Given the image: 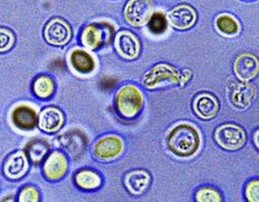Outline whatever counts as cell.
Masks as SVG:
<instances>
[{
  "mask_svg": "<svg viewBox=\"0 0 259 202\" xmlns=\"http://www.w3.org/2000/svg\"><path fill=\"white\" fill-rule=\"evenodd\" d=\"M201 135L192 124L180 123L169 130L166 146L176 157L190 158L196 155L201 148Z\"/></svg>",
  "mask_w": 259,
  "mask_h": 202,
  "instance_id": "obj_1",
  "label": "cell"
},
{
  "mask_svg": "<svg viewBox=\"0 0 259 202\" xmlns=\"http://www.w3.org/2000/svg\"><path fill=\"white\" fill-rule=\"evenodd\" d=\"M144 105L143 94L137 86L127 84L116 93L115 108L119 114L125 118L138 116Z\"/></svg>",
  "mask_w": 259,
  "mask_h": 202,
  "instance_id": "obj_2",
  "label": "cell"
},
{
  "mask_svg": "<svg viewBox=\"0 0 259 202\" xmlns=\"http://www.w3.org/2000/svg\"><path fill=\"white\" fill-rule=\"evenodd\" d=\"M114 27L107 21L92 22L84 27L81 33V42L88 49L96 50L111 42Z\"/></svg>",
  "mask_w": 259,
  "mask_h": 202,
  "instance_id": "obj_3",
  "label": "cell"
},
{
  "mask_svg": "<svg viewBox=\"0 0 259 202\" xmlns=\"http://www.w3.org/2000/svg\"><path fill=\"white\" fill-rule=\"evenodd\" d=\"M143 84L148 88L162 85H182V73L167 63H158L143 76Z\"/></svg>",
  "mask_w": 259,
  "mask_h": 202,
  "instance_id": "obj_4",
  "label": "cell"
},
{
  "mask_svg": "<svg viewBox=\"0 0 259 202\" xmlns=\"http://www.w3.org/2000/svg\"><path fill=\"white\" fill-rule=\"evenodd\" d=\"M217 144L226 150H238L246 142L245 130L236 124H223L217 127L214 134Z\"/></svg>",
  "mask_w": 259,
  "mask_h": 202,
  "instance_id": "obj_5",
  "label": "cell"
},
{
  "mask_svg": "<svg viewBox=\"0 0 259 202\" xmlns=\"http://www.w3.org/2000/svg\"><path fill=\"white\" fill-rule=\"evenodd\" d=\"M228 100L235 109L246 110L254 102L256 96L255 86L245 81H232L227 87Z\"/></svg>",
  "mask_w": 259,
  "mask_h": 202,
  "instance_id": "obj_6",
  "label": "cell"
},
{
  "mask_svg": "<svg viewBox=\"0 0 259 202\" xmlns=\"http://www.w3.org/2000/svg\"><path fill=\"white\" fill-rule=\"evenodd\" d=\"M153 14L152 0H128L124 7V18L128 25L142 27Z\"/></svg>",
  "mask_w": 259,
  "mask_h": 202,
  "instance_id": "obj_7",
  "label": "cell"
},
{
  "mask_svg": "<svg viewBox=\"0 0 259 202\" xmlns=\"http://www.w3.org/2000/svg\"><path fill=\"white\" fill-rule=\"evenodd\" d=\"M45 39L52 45L61 46L67 44L72 37V30L69 23L61 18H54L45 27Z\"/></svg>",
  "mask_w": 259,
  "mask_h": 202,
  "instance_id": "obj_8",
  "label": "cell"
},
{
  "mask_svg": "<svg viewBox=\"0 0 259 202\" xmlns=\"http://www.w3.org/2000/svg\"><path fill=\"white\" fill-rule=\"evenodd\" d=\"M167 20L173 28L178 30H187L195 26L197 13L192 6L182 4L170 9L167 14Z\"/></svg>",
  "mask_w": 259,
  "mask_h": 202,
  "instance_id": "obj_9",
  "label": "cell"
},
{
  "mask_svg": "<svg viewBox=\"0 0 259 202\" xmlns=\"http://www.w3.org/2000/svg\"><path fill=\"white\" fill-rule=\"evenodd\" d=\"M124 142L116 135H107L100 138L93 147L94 155L101 160H112L121 155Z\"/></svg>",
  "mask_w": 259,
  "mask_h": 202,
  "instance_id": "obj_10",
  "label": "cell"
},
{
  "mask_svg": "<svg viewBox=\"0 0 259 202\" xmlns=\"http://www.w3.org/2000/svg\"><path fill=\"white\" fill-rule=\"evenodd\" d=\"M114 45L117 53L126 60H134L141 52L139 38L128 30H122L115 35Z\"/></svg>",
  "mask_w": 259,
  "mask_h": 202,
  "instance_id": "obj_11",
  "label": "cell"
},
{
  "mask_svg": "<svg viewBox=\"0 0 259 202\" xmlns=\"http://www.w3.org/2000/svg\"><path fill=\"white\" fill-rule=\"evenodd\" d=\"M234 72L240 81L255 79L259 74V59L252 53H241L234 61Z\"/></svg>",
  "mask_w": 259,
  "mask_h": 202,
  "instance_id": "obj_12",
  "label": "cell"
},
{
  "mask_svg": "<svg viewBox=\"0 0 259 202\" xmlns=\"http://www.w3.org/2000/svg\"><path fill=\"white\" fill-rule=\"evenodd\" d=\"M59 141H60L61 147L64 148L73 158H80L87 149L88 137L81 130L71 129L64 133L59 138Z\"/></svg>",
  "mask_w": 259,
  "mask_h": 202,
  "instance_id": "obj_13",
  "label": "cell"
},
{
  "mask_svg": "<svg viewBox=\"0 0 259 202\" xmlns=\"http://www.w3.org/2000/svg\"><path fill=\"white\" fill-rule=\"evenodd\" d=\"M193 110L199 118L208 121L219 114L220 102L213 94L201 93L194 98Z\"/></svg>",
  "mask_w": 259,
  "mask_h": 202,
  "instance_id": "obj_14",
  "label": "cell"
},
{
  "mask_svg": "<svg viewBox=\"0 0 259 202\" xmlns=\"http://www.w3.org/2000/svg\"><path fill=\"white\" fill-rule=\"evenodd\" d=\"M68 169L67 157L61 152H52L47 158L44 172L46 177L51 180H58L66 175Z\"/></svg>",
  "mask_w": 259,
  "mask_h": 202,
  "instance_id": "obj_15",
  "label": "cell"
},
{
  "mask_svg": "<svg viewBox=\"0 0 259 202\" xmlns=\"http://www.w3.org/2000/svg\"><path fill=\"white\" fill-rule=\"evenodd\" d=\"M11 121L16 127L22 130H30L36 127L38 122L37 112L31 106L19 105L11 112Z\"/></svg>",
  "mask_w": 259,
  "mask_h": 202,
  "instance_id": "obj_16",
  "label": "cell"
},
{
  "mask_svg": "<svg viewBox=\"0 0 259 202\" xmlns=\"http://www.w3.org/2000/svg\"><path fill=\"white\" fill-rule=\"evenodd\" d=\"M64 123L63 113L54 106L46 108L39 116V126L46 133H56Z\"/></svg>",
  "mask_w": 259,
  "mask_h": 202,
  "instance_id": "obj_17",
  "label": "cell"
},
{
  "mask_svg": "<svg viewBox=\"0 0 259 202\" xmlns=\"http://www.w3.org/2000/svg\"><path fill=\"white\" fill-rule=\"evenodd\" d=\"M70 64L71 67L81 74H89L96 69V60L83 49H73L70 53Z\"/></svg>",
  "mask_w": 259,
  "mask_h": 202,
  "instance_id": "obj_18",
  "label": "cell"
},
{
  "mask_svg": "<svg viewBox=\"0 0 259 202\" xmlns=\"http://www.w3.org/2000/svg\"><path fill=\"white\" fill-rule=\"evenodd\" d=\"M28 170V160L23 153L18 152L10 155L6 160L4 172L10 179H19Z\"/></svg>",
  "mask_w": 259,
  "mask_h": 202,
  "instance_id": "obj_19",
  "label": "cell"
},
{
  "mask_svg": "<svg viewBox=\"0 0 259 202\" xmlns=\"http://www.w3.org/2000/svg\"><path fill=\"white\" fill-rule=\"evenodd\" d=\"M151 181V177L149 172L142 169H137L133 171H130L125 176L124 183L127 190L132 194L139 195L142 194L146 189H148Z\"/></svg>",
  "mask_w": 259,
  "mask_h": 202,
  "instance_id": "obj_20",
  "label": "cell"
},
{
  "mask_svg": "<svg viewBox=\"0 0 259 202\" xmlns=\"http://www.w3.org/2000/svg\"><path fill=\"white\" fill-rule=\"evenodd\" d=\"M215 28L220 34L226 38L237 37L241 30L237 18L227 13L220 14L215 18Z\"/></svg>",
  "mask_w": 259,
  "mask_h": 202,
  "instance_id": "obj_21",
  "label": "cell"
},
{
  "mask_svg": "<svg viewBox=\"0 0 259 202\" xmlns=\"http://www.w3.org/2000/svg\"><path fill=\"white\" fill-rule=\"evenodd\" d=\"M76 186L85 190H93L101 186V177L96 171L90 169H82L74 176Z\"/></svg>",
  "mask_w": 259,
  "mask_h": 202,
  "instance_id": "obj_22",
  "label": "cell"
},
{
  "mask_svg": "<svg viewBox=\"0 0 259 202\" xmlns=\"http://www.w3.org/2000/svg\"><path fill=\"white\" fill-rule=\"evenodd\" d=\"M49 152V145L47 140L36 138L30 140L26 146V154L33 164H39L44 160L47 153Z\"/></svg>",
  "mask_w": 259,
  "mask_h": 202,
  "instance_id": "obj_23",
  "label": "cell"
},
{
  "mask_svg": "<svg viewBox=\"0 0 259 202\" xmlns=\"http://www.w3.org/2000/svg\"><path fill=\"white\" fill-rule=\"evenodd\" d=\"M33 93L40 98H48L55 92V82L48 75H39L33 82Z\"/></svg>",
  "mask_w": 259,
  "mask_h": 202,
  "instance_id": "obj_24",
  "label": "cell"
},
{
  "mask_svg": "<svg viewBox=\"0 0 259 202\" xmlns=\"http://www.w3.org/2000/svg\"><path fill=\"white\" fill-rule=\"evenodd\" d=\"M167 25H168L167 18L162 13V11L153 13L148 21V27H149L150 32H152L155 35H161L163 33H165L167 30Z\"/></svg>",
  "mask_w": 259,
  "mask_h": 202,
  "instance_id": "obj_25",
  "label": "cell"
},
{
  "mask_svg": "<svg viewBox=\"0 0 259 202\" xmlns=\"http://www.w3.org/2000/svg\"><path fill=\"white\" fill-rule=\"evenodd\" d=\"M196 201L198 202H221L222 194L219 190L211 187H202L196 191Z\"/></svg>",
  "mask_w": 259,
  "mask_h": 202,
  "instance_id": "obj_26",
  "label": "cell"
},
{
  "mask_svg": "<svg viewBox=\"0 0 259 202\" xmlns=\"http://www.w3.org/2000/svg\"><path fill=\"white\" fill-rule=\"evenodd\" d=\"M15 34L7 28H0V52L10 50L15 44Z\"/></svg>",
  "mask_w": 259,
  "mask_h": 202,
  "instance_id": "obj_27",
  "label": "cell"
},
{
  "mask_svg": "<svg viewBox=\"0 0 259 202\" xmlns=\"http://www.w3.org/2000/svg\"><path fill=\"white\" fill-rule=\"evenodd\" d=\"M19 201L21 202H37L39 201V191L33 186H25L19 193Z\"/></svg>",
  "mask_w": 259,
  "mask_h": 202,
  "instance_id": "obj_28",
  "label": "cell"
},
{
  "mask_svg": "<svg viewBox=\"0 0 259 202\" xmlns=\"http://www.w3.org/2000/svg\"><path fill=\"white\" fill-rule=\"evenodd\" d=\"M245 195L250 202H259V179H252L247 183Z\"/></svg>",
  "mask_w": 259,
  "mask_h": 202,
  "instance_id": "obj_29",
  "label": "cell"
},
{
  "mask_svg": "<svg viewBox=\"0 0 259 202\" xmlns=\"http://www.w3.org/2000/svg\"><path fill=\"white\" fill-rule=\"evenodd\" d=\"M191 76H192V72L190 70L183 71V73H182V85H184L186 82H188V80L191 79Z\"/></svg>",
  "mask_w": 259,
  "mask_h": 202,
  "instance_id": "obj_30",
  "label": "cell"
},
{
  "mask_svg": "<svg viewBox=\"0 0 259 202\" xmlns=\"http://www.w3.org/2000/svg\"><path fill=\"white\" fill-rule=\"evenodd\" d=\"M254 142H255V146L259 149V129L254 134Z\"/></svg>",
  "mask_w": 259,
  "mask_h": 202,
  "instance_id": "obj_31",
  "label": "cell"
}]
</instances>
